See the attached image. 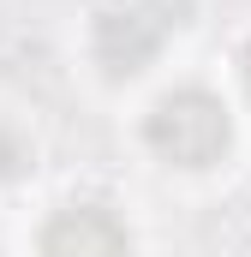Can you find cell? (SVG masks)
<instances>
[{
    "label": "cell",
    "mask_w": 251,
    "mask_h": 257,
    "mask_svg": "<svg viewBox=\"0 0 251 257\" xmlns=\"http://www.w3.org/2000/svg\"><path fill=\"white\" fill-rule=\"evenodd\" d=\"M144 144L162 156V162H174V168H209L221 150H227V108L209 96V90H174V96H162L156 108H150V120H144Z\"/></svg>",
    "instance_id": "obj_1"
},
{
    "label": "cell",
    "mask_w": 251,
    "mask_h": 257,
    "mask_svg": "<svg viewBox=\"0 0 251 257\" xmlns=\"http://www.w3.org/2000/svg\"><path fill=\"white\" fill-rule=\"evenodd\" d=\"M174 6L168 0H126V6H108L102 18H96V36H90V48H96V60L108 78H132V72H144V66L162 54V42L174 36Z\"/></svg>",
    "instance_id": "obj_2"
},
{
    "label": "cell",
    "mask_w": 251,
    "mask_h": 257,
    "mask_svg": "<svg viewBox=\"0 0 251 257\" xmlns=\"http://www.w3.org/2000/svg\"><path fill=\"white\" fill-rule=\"evenodd\" d=\"M42 257H132V239L102 203H72L42 227Z\"/></svg>",
    "instance_id": "obj_3"
},
{
    "label": "cell",
    "mask_w": 251,
    "mask_h": 257,
    "mask_svg": "<svg viewBox=\"0 0 251 257\" xmlns=\"http://www.w3.org/2000/svg\"><path fill=\"white\" fill-rule=\"evenodd\" d=\"M24 162H30V150L12 138V132L0 126V180H12V174H24Z\"/></svg>",
    "instance_id": "obj_4"
},
{
    "label": "cell",
    "mask_w": 251,
    "mask_h": 257,
    "mask_svg": "<svg viewBox=\"0 0 251 257\" xmlns=\"http://www.w3.org/2000/svg\"><path fill=\"white\" fill-rule=\"evenodd\" d=\"M245 90H251V48H245Z\"/></svg>",
    "instance_id": "obj_5"
}]
</instances>
